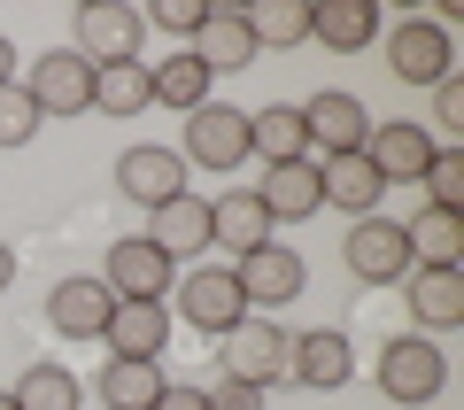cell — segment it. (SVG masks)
I'll return each instance as SVG.
<instances>
[{
	"label": "cell",
	"instance_id": "1",
	"mask_svg": "<svg viewBox=\"0 0 464 410\" xmlns=\"http://www.w3.org/2000/svg\"><path fill=\"white\" fill-rule=\"evenodd\" d=\"M441 387H449V356H441V341H426V333H395V341L380 348V395H387L395 410L433 403Z\"/></svg>",
	"mask_w": 464,
	"mask_h": 410
},
{
	"label": "cell",
	"instance_id": "2",
	"mask_svg": "<svg viewBox=\"0 0 464 410\" xmlns=\"http://www.w3.org/2000/svg\"><path fill=\"white\" fill-rule=\"evenodd\" d=\"M170 302H179L170 317H186V326L209 333V341H225V333L248 317V295H240V279H232V263H194V271L170 287Z\"/></svg>",
	"mask_w": 464,
	"mask_h": 410
},
{
	"label": "cell",
	"instance_id": "3",
	"mask_svg": "<svg viewBox=\"0 0 464 410\" xmlns=\"http://www.w3.org/2000/svg\"><path fill=\"white\" fill-rule=\"evenodd\" d=\"M101 287H109L116 302H170V287H179V263H170L163 248L148 240V232H124V240H109Z\"/></svg>",
	"mask_w": 464,
	"mask_h": 410
},
{
	"label": "cell",
	"instance_id": "4",
	"mask_svg": "<svg viewBox=\"0 0 464 410\" xmlns=\"http://www.w3.org/2000/svg\"><path fill=\"white\" fill-rule=\"evenodd\" d=\"M380 47H387V70H395L402 85H441V78H457V47H449V32L433 16H395L380 32Z\"/></svg>",
	"mask_w": 464,
	"mask_h": 410
},
{
	"label": "cell",
	"instance_id": "5",
	"mask_svg": "<svg viewBox=\"0 0 464 410\" xmlns=\"http://www.w3.org/2000/svg\"><path fill=\"white\" fill-rule=\"evenodd\" d=\"M372 124H380V116H372L356 93H341V85H325L317 101H302V132H310V163H333V155H364Z\"/></svg>",
	"mask_w": 464,
	"mask_h": 410
},
{
	"label": "cell",
	"instance_id": "6",
	"mask_svg": "<svg viewBox=\"0 0 464 410\" xmlns=\"http://www.w3.org/2000/svg\"><path fill=\"white\" fill-rule=\"evenodd\" d=\"M70 47L85 54V63H140V39H148V16L140 8H124V0H85L78 16H70Z\"/></svg>",
	"mask_w": 464,
	"mask_h": 410
},
{
	"label": "cell",
	"instance_id": "7",
	"mask_svg": "<svg viewBox=\"0 0 464 410\" xmlns=\"http://www.w3.org/2000/svg\"><path fill=\"white\" fill-rule=\"evenodd\" d=\"M286 356H295V333L279 326V317H240V326L225 333V379H248V387H271V379H286Z\"/></svg>",
	"mask_w": 464,
	"mask_h": 410
},
{
	"label": "cell",
	"instance_id": "8",
	"mask_svg": "<svg viewBox=\"0 0 464 410\" xmlns=\"http://www.w3.org/2000/svg\"><path fill=\"white\" fill-rule=\"evenodd\" d=\"M179 163H201V171H240L248 163V109H232V101H201L186 116V148Z\"/></svg>",
	"mask_w": 464,
	"mask_h": 410
},
{
	"label": "cell",
	"instance_id": "9",
	"mask_svg": "<svg viewBox=\"0 0 464 410\" xmlns=\"http://www.w3.org/2000/svg\"><path fill=\"white\" fill-rule=\"evenodd\" d=\"M24 93H32L39 116H85L93 109V63H85L78 47H47V54H32Z\"/></svg>",
	"mask_w": 464,
	"mask_h": 410
},
{
	"label": "cell",
	"instance_id": "10",
	"mask_svg": "<svg viewBox=\"0 0 464 410\" xmlns=\"http://www.w3.org/2000/svg\"><path fill=\"white\" fill-rule=\"evenodd\" d=\"M341 256H348V271L364 287H402L411 279V240H402L395 217H356V232L341 240Z\"/></svg>",
	"mask_w": 464,
	"mask_h": 410
},
{
	"label": "cell",
	"instance_id": "11",
	"mask_svg": "<svg viewBox=\"0 0 464 410\" xmlns=\"http://www.w3.org/2000/svg\"><path fill=\"white\" fill-rule=\"evenodd\" d=\"M433 155H441V140H433L426 124H411V116H395V124H372V140H364V163L380 171V186H411V179H426Z\"/></svg>",
	"mask_w": 464,
	"mask_h": 410
},
{
	"label": "cell",
	"instance_id": "12",
	"mask_svg": "<svg viewBox=\"0 0 464 410\" xmlns=\"http://www.w3.org/2000/svg\"><path fill=\"white\" fill-rule=\"evenodd\" d=\"M232 279H240V295H248V310H286V302L302 295V256L295 248H279V240H264V248H248V256L232 263Z\"/></svg>",
	"mask_w": 464,
	"mask_h": 410
},
{
	"label": "cell",
	"instance_id": "13",
	"mask_svg": "<svg viewBox=\"0 0 464 410\" xmlns=\"http://www.w3.org/2000/svg\"><path fill=\"white\" fill-rule=\"evenodd\" d=\"M286 379H302V387H317V395H341L348 379H356V341H348L341 326L295 333V356H286Z\"/></svg>",
	"mask_w": 464,
	"mask_h": 410
},
{
	"label": "cell",
	"instance_id": "14",
	"mask_svg": "<svg viewBox=\"0 0 464 410\" xmlns=\"http://www.w3.org/2000/svg\"><path fill=\"white\" fill-rule=\"evenodd\" d=\"M170 302H116L109 326H101V341H109V356H132V364H163L170 348Z\"/></svg>",
	"mask_w": 464,
	"mask_h": 410
},
{
	"label": "cell",
	"instance_id": "15",
	"mask_svg": "<svg viewBox=\"0 0 464 410\" xmlns=\"http://www.w3.org/2000/svg\"><path fill=\"white\" fill-rule=\"evenodd\" d=\"M116 186L140 210H163L170 194H186V163H179V148H124L116 155Z\"/></svg>",
	"mask_w": 464,
	"mask_h": 410
},
{
	"label": "cell",
	"instance_id": "16",
	"mask_svg": "<svg viewBox=\"0 0 464 410\" xmlns=\"http://www.w3.org/2000/svg\"><path fill=\"white\" fill-rule=\"evenodd\" d=\"M256 201L271 210V225H302V217L325 210V186H317V163L302 155V163H271L264 186H256Z\"/></svg>",
	"mask_w": 464,
	"mask_h": 410
},
{
	"label": "cell",
	"instance_id": "17",
	"mask_svg": "<svg viewBox=\"0 0 464 410\" xmlns=\"http://www.w3.org/2000/svg\"><path fill=\"white\" fill-rule=\"evenodd\" d=\"M148 240L163 248L170 263H186V256H201L209 248V201L186 186V194H170L163 210H148Z\"/></svg>",
	"mask_w": 464,
	"mask_h": 410
},
{
	"label": "cell",
	"instance_id": "18",
	"mask_svg": "<svg viewBox=\"0 0 464 410\" xmlns=\"http://www.w3.org/2000/svg\"><path fill=\"white\" fill-rule=\"evenodd\" d=\"M310 39L325 54H364L380 39V8L372 0H310Z\"/></svg>",
	"mask_w": 464,
	"mask_h": 410
},
{
	"label": "cell",
	"instance_id": "19",
	"mask_svg": "<svg viewBox=\"0 0 464 410\" xmlns=\"http://www.w3.org/2000/svg\"><path fill=\"white\" fill-rule=\"evenodd\" d=\"M109 310H116V295H109L101 279H63V287L47 295V326L63 333V341H101Z\"/></svg>",
	"mask_w": 464,
	"mask_h": 410
},
{
	"label": "cell",
	"instance_id": "20",
	"mask_svg": "<svg viewBox=\"0 0 464 410\" xmlns=\"http://www.w3.org/2000/svg\"><path fill=\"white\" fill-rule=\"evenodd\" d=\"M271 232H279V225H271V210L256 201V186L209 201V248H240V256H248V248H264Z\"/></svg>",
	"mask_w": 464,
	"mask_h": 410
},
{
	"label": "cell",
	"instance_id": "21",
	"mask_svg": "<svg viewBox=\"0 0 464 410\" xmlns=\"http://www.w3.org/2000/svg\"><path fill=\"white\" fill-rule=\"evenodd\" d=\"M411 317H418V333H457L464 326V271H411Z\"/></svg>",
	"mask_w": 464,
	"mask_h": 410
},
{
	"label": "cell",
	"instance_id": "22",
	"mask_svg": "<svg viewBox=\"0 0 464 410\" xmlns=\"http://www.w3.org/2000/svg\"><path fill=\"white\" fill-rule=\"evenodd\" d=\"M317 186H325V210L341 217H380V171L364 163V155H333V163H317Z\"/></svg>",
	"mask_w": 464,
	"mask_h": 410
},
{
	"label": "cell",
	"instance_id": "23",
	"mask_svg": "<svg viewBox=\"0 0 464 410\" xmlns=\"http://www.w3.org/2000/svg\"><path fill=\"white\" fill-rule=\"evenodd\" d=\"M194 54L209 63V78H225V70H256L248 16H240V8H209V24L194 32Z\"/></svg>",
	"mask_w": 464,
	"mask_h": 410
},
{
	"label": "cell",
	"instance_id": "24",
	"mask_svg": "<svg viewBox=\"0 0 464 410\" xmlns=\"http://www.w3.org/2000/svg\"><path fill=\"white\" fill-rule=\"evenodd\" d=\"M248 155H264V171H271V163H302V155H310L302 109H286V101H271V109H248Z\"/></svg>",
	"mask_w": 464,
	"mask_h": 410
},
{
	"label": "cell",
	"instance_id": "25",
	"mask_svg": "<svg viewBox=\"0 0 464 410\" xmlns=\"http://www.w3.org/2000/svg\"><path fill=\"white\" fill-rule=\"evenodd\" d=\"M402 240H411V271H457L464 217H449V210H418L411 225H402Z\"/></svg>",
	"mask_w": 464,
	"mask_h": 410
},
{
	"label": "cell",
	"instance_id": "26",
	"mask_svg": "<svg viewBox=\"0 0 464 410\" xmlns=\"http://www.w3.org/2000/svg\"><path fill=\"white\" fill-rule=\"evenodd\" d=\"M93 387H101V410H155V395L170 387L155 364H132V356H109L93 372Z\"/></svg>",
	"mask_w": 464,
	"mask_h": 410
},
{
	"label": "cell",
	"instance_id": "27",
	"mask_svg": "<svg viewBox=\"0 0 464 410\" xmlns=\"http://www.w3.org/2000/svg\"><path fill=\"white\" fill-rule=\"evenodd\" d=\"M148 78H155V101H163V109H186L194 116L201 101H209V63H201L194 47H179V54H163V63H148Z\"/></svg>",
	"mask_w": 464,
	"mask_h": 410
},
{
	"label": "cell",
	"instance_id": "28",
	"mask_svg": "<svg viewBox=\"0 0 464 410\" xmlns=\"http://www.w3.org/2000/svg\"><path fill=\"white\" fill-rule=\"evenodd\" d=\"M93 109H101V116H140V109H155L148 63H101V70H93Z\"/></svg>",
	"mask_w": 464,
	"mask_h": 410
},
{
	"label": "cell",
	"instance_id": "29",
	"mask_svg": "<svg viewBox=\"0 0 464 410\" xmlns=\"http://www.w3.org/2000/svg\"><path fill=\"white\" fill-rule=\"evenodd\" d=\"M248 16V39H256V54L264 47H302L310 39V0H256V8H240Z\"/></svg>",
	"mask_w": 464,
	"mask_h": 410
},
{
	"label": "cell",
	"instance_id": "30",
	"mask_svg": "<svg viewBox=\"0 0 464 410\" xmlns=\"http://www.w3.org/2000/svg\"><path fill=\"white\" fill-rule=\"evenodd\" d=\"M8 395H16V410H78V372L70 364H24Z\"/></svg>",
	"mask_w": 464,
	"mask_h": 410
},
{
	"label": "cell",
	"instance_id": "31",
	"mask_svg": "<svg viewBox=\"0 0 464 410\" xmlns=\"http://www.w3.org/2000/svg\"><path fill=\"white\" fill-rule=\"evenodd\" d=\"M426 210H449V217H464V148H441L426 163Z\"/></svg>",
	"mask_w": 464,
	"mask_h": 410
},
{
	"label": "cell",
	"instance_id": "32",
	"mask_svg": "<svg viewBox=\"0 0 464 410\" xmlns=\"http://www.w3.org/2000/svg\"><path fill=\"white\" fill-rule=\"evenodd\" d=\"M47 124V116L32 109V93H24V78L16 85H0V148H32V132Z\"/></svg>",
	"mask_w": 464,
	"mask_h": 410
},
{
	"label": "cell",
	"instance_id": "33",
	"mask_svg": "<svg viewBox=\"0 0 464 410\" xmlns=\"http://www.w3.org/2000/svg\"><path fill=\"white\" fill-rule=\"evenodd\" d=\"M155 24H163L170 39H194L201 24H209V0H155Z\"/></svg>",
	"mask_w": 464,
	"mask_h": 410
},
{
	"label": "cell",
	"instance_id": "34",
	"mask_svg": "<svg viewBox=\"0 0 464 410\" xmlns=\"http://www.w3.org/2000/svg\"><path fill=\"white\" fill-rule=\"evenodd\" d=\"M433 124H441V132H464V78H441V85H433Z\"/></svg>",
	"mask_w": 464,
	"mask_h": 410
},
{
	"label": "cell",
	"instance_id": "35",
	"mask_svg": "<svg viewBox=\"0 0 464 410\" xmlns=\"http://www.w3.org/2000/svg\"><path fill=\"white\" fill-rule=\"evenodd\" d=\"M209 410H264V387H248V379H217Z\"/></svg>",
	"mask_w": 464,
	"mask_h": 410
},
{
	"label": "cell",
	"instance_id": "36",
	"mask_svg": "<svg viewBox=\"0 0 464 410\" xmlns=\"http://www.w3.org/2000/svg\"><path fill=\"white\" fill-rule=\"evenodd\" d=\"M155 410H209V387H179V379H170V387L155 395Z\"/></svg>",
	"mask_w": 464,
	"mask_h": 410
},
{
	"label": "cell",
	"instance_id": "37",
	"mask_svg": "<svg viewBox=\"0 0 464 410\" xmlns=\"http://www.w3.org/2000/svg\"><path fill=\"white\" fill-rule=\"evenodd\" d=\"M16 63H24V54H16V39L0 32V85H16Z\"/></svg>",
	"mask_w": 464,
	"mask_h": 410
},
{
	"label": "cell",
	"instance_id": "38",
	"mask_svg": "<svg viewBox=\"0 0 464 410\" xmlns=\"http://www.w3.org/2000/svg\"><path fill=\"white\" fill-rule=\"evenodd\" d=\"M8 287H16V248L0 240V295H8Z\"/></svg>",
	"mask_w": 464,
	"mask_h": 410
},
{
	"label": "cell",
	"instance_id": "39",
	"mask_svg": "<svg viewBox=\"0 0 464 410\" xmlns=\"http://www.w3.org/2000/svg\"><path fill=\"white\" fill-rule=\"evenodd\" d=\"M0 410H16V395H8V387H0Z\"/></svg>",
	"mask_w": 464,
	"mask_h": 410
}]
</instances>
